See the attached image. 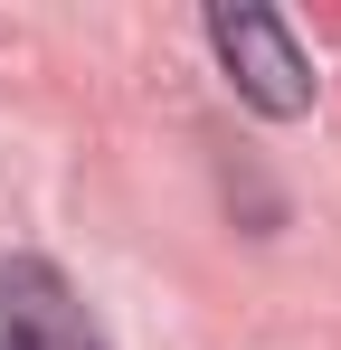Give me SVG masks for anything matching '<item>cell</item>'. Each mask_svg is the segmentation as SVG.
I'll return each mask as SVG.
<instances>
[{"label":"cell","instance_id":"7a4b0ae2","mask_svg":"<svg viewBox=\"0 0 341 350\" xmlns=\"http://www.w3.org/2000/svg\"><path fill=\"white\" fill-rule=\"evenodd\" d=\"M0 350H114V341L48 256H10L0 265Z\"/></svg>","mask_w":341,"mask_h":350},{"label":"cell","instance_id":"6da1fadb","mask_svg":"<svg viewBox=\"0 0 341 350\" xmlns=\"http://www.w3.org/2000/svg\"><path fill=\"white\" fill-rule=\"evenodd\" d=\"M209 48H218L227 66V85L256 105V114H313V66H303V48L284 38V19L275 10H209Z\"/></svg>","mask_w":341,"mask_h":350}]
</instances>
